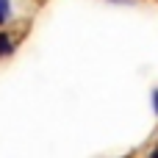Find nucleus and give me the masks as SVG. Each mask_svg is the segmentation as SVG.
Instances as JSON below:
<instances>
[{"label": "nucleus", "mask_w": 158, "mask_h": 158, "mask_svg": "<svg viewBox=\"0 0 158 158\" xmlns=\"http://www.w3.org/2000/svg\"><path fill=\"white\" fill-rule=\"evenodd\" d=\"M156 111H158V92H156Z\"/></svg>", "instance_id": "obj_4"}, {"label": "nucleus", "mask_w": 158, "mask_h": 158, "mask_svg": "<svg viewBox=\"0 0 158 158\" xmlns=\"http://www.w3.org/2000/svg\"><path fill=\"white\" fill-rule=\"evenodd\" d=\"M11 53V39L6 33H0V56H8Z\"/></svg>", "instance_id": "obj_1"}, {"label": "nucleus", "mask_w": 158, "mask_h": 158, "mask_svg": "<svg viewBox=\"0 0 158 158\" xmlns=\"http://www.w3.org/2000/svg\"><path fill=\"white\" fill-rule=\"evenodd\" d=\"M150 158H158V147H156V150H153V156H150Z\"/></svg>", "instance_id": "obj_3"}, {"label": "nucleus", "mask_w": 158, "mask_h": 158, "mask_svg": "<svg viewBox=\"0 0 158 158\" xmlns=\"http://www.w3.org/2000/svg\"><path fill=\"white\" fill-rule=\"evenodd\" d=\"M8 17V0H0V22H6Z\"/></svg>", "instance_id": "obj_2"}]
</instances>
